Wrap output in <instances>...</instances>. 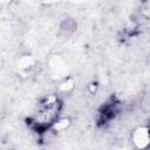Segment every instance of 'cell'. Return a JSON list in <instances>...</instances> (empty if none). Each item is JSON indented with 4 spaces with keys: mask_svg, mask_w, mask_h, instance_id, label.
<instances>
[{
    "mask_svg": "<svg viewBox=\"0 0 150 150\" xmlns=\"http://www.w3.org/2000/svg\"><path fill=\"white\" fill-rule=\"evenodd\" d=\"M120 109H121V102L117 101L115 97H110L100 108L98 114H97V122L102 125L109 123L118 115Z\"/></svg>",
    "mask_w": 150,
    "mask_h": 150,
    "instance_id": "cell-2",
    "label": "cell"
},
{
    "mask_svg": "<svg viewBox=\"0 0 150 150\" xmlns=\"http://www.w3.org/2000/svg\"><path fill=\"white\" fill-rule=\"evenodd\" d=\"M61 101L55 96L46 97L38 108V111L28 118L29 127L38 134L46 132L54 122H56L60 110H61Z\"/></svg>",
    "mask_w": 150,
    "mask_h": 150,
    "instance_id": "cell-1",
    "label": "cell"
}]
</instances>
